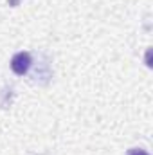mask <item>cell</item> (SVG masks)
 I'll return each mask as SVG.
<instances>
[{"instance_id": "cell-1", "label": "cell", "mask_w": 153, "mask_h": 155, "mask_svg": "<svg viewBox=\"0 0 153 155\" xmlns=\"http://www.w3.org/2000/svg\"><path fill=\"white\" fill-rule=\"evenodd\" d=\"M31 63H33V60H31V54L29 52H16L11 58V69L18 76H24L31 69Z\"/></svg>"}, {"instance_id": "cell-2", "label": "cell", "mask_w": 153, "mask_h": 155, "mask_svg": "<svg viewBox=\"0 0 153 155\" xmlns=\"http://www.w3.org/2000/svg\"><path fill=\"white\" fill-rule=\"evenodd\" d=\"M128 155H150L146 150H141V148H132L128 150Z\"/></svg>"}]
</instances>
